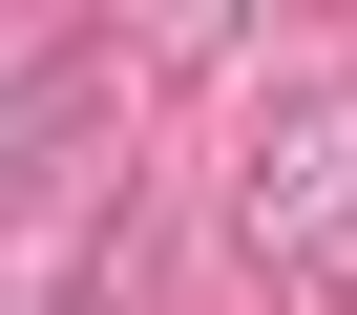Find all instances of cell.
Masks as SVG:
<instances>
[{
	"mask_svg": "<svg viewBox=\"0 0 357 315\" xmlns=\"http://www.w3.org/2000/svg\"><path fill=\"white\" fill-rule=\"evenodd\" d=\"M231 231H252L273 273H336V252H357V63L273 84V126H252V169H231Z\"/></svg>",
	"mask_w": 357,
	"mask_h": 315,
	"instance_id": "cell-1",
	"label": "cell"
},
{
	"mask_svg": "<svg viewBox=\"0 0 357 315\" xmlns=\"http://www.w3.org/2000/svg\"><path fill=\"white\" fill-rule=\"evenodd\" d=\"M84 22H0V190H22V169H63V126H84Z\"/></svg>",
	"mask_w": 357,
	"mask_h": 315,
	"instance_id": "cell-2",
	"label": "cell"
},
{
	"mask_svg": "<svg viewBox=\"0 0 357 315\" xmlns=\"http://www.w3.org/2000/svg\"><path fill=\"white\" fill-rule=\"evenodd\" d=\"M0 315H63V273H43V252H22V231H0Z\"/></svg>",
	"mask_w": 357,
	"mask_h": 315,
	"instance_id": "cell-3",
	"label": "cell"
}]
</instances>
